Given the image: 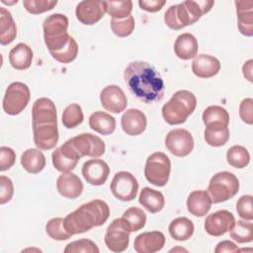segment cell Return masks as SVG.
Listing matches in <instances>:
<instances>
[{
    "mask_svg": "<svg viewBox=\"0 0 253 253\" xmlns=\"http://www.w3.org/2000/svg\"><path fill=\"white\" fill-rule=\"evenodd\" d=\"M124 79L130 93L146 104L163 98L164 81L159 72L146 61L130 62L125 69Z\"/></svg>",
    "mask_w": 253,
    "mask_h": 253,
    "instance_id": "6da1fadb",
    "label": "cell"
},
{
    "mask_svg": "<svg viewBox=\"0 0 253 253\" xmlns=\"http://www.w3.org/2000/svg\"><path fill=\"white\" fill-rule=\"evenodd\" d=\"M110 216V208L102 200H92L81 205L63 218L65 229L71 234L84 233L95 226L104 224Z\"/></svg>",
    "mask_w": 253,
    "mask_h": 253,
    "instance_id": "7a4b0ae2",
    "label": "cell"
},
{
    "mask_svg": "<svg viewBox=\"0 0 253 253\" xmlns=\"http://www.w3.org/2000/svg\"><path fill=\"white\" fill-rule=\"evenodd\" d=\"M214 1H183L170 6L164 14V22L171 30H181L196 23L203 15L211 11Z\"/></svg>",
    "mask_w": 253,
    "mask_h": 253,
    "instance_id": "3957f363",
    "label": "cell"
},
{
    "mask_svg": "<svg viewBox=\"0 0 253 253\" xmlns=\"http://www.w3.org/2000/svg\"><path fill=\"white\" fill-rule=\"evenodd\" d=\"M197 107V98L188 90L175 92L171 99L162 107L161 113L164 121L171 125H181L193 114Z\"/></svg>",
    "mask_w": 253,
    "mask_h": 253,
    "instance_id": "277c9868",
    "label": "cell"
},
{
    "mask_svg": "<svg viewBox=\"0 0 253 253\" xmlns=\"http://www.w3.org/2000/svg\"><path fill=\"white\" fill-rule=\"evenodd\" d=\"M68 19L63 14H51L47 16L42 23L44 43L49 52L57 51L63 48L70 36L67 33Z\"/></svg>",
    "mask_w": 253,
    "mask_h": 253,
    "instance_id": "5b68a950",
    "label": "cell"
},
{
    "mask_svg": "<svg viewBox=\"0 0 253 253\" xmlns=\"http://www.w3.org/2000/svg\"><path fill=\"white\" fill-rule=\"evenodd\" d=\"M239 190L237 177L228 171H221L214 174L209 183L208 193L213 204L223 203L233 198Z\"/></svg>",
    "mask_w": 253,
    "mask_h": 253,
    "instance_id": "8992f818",
    "label": "cell"
},
{
    "mask_svg": "<svg viewBox=\"0 0 253 253\" xmlns=\"http://www.w3.org/2000/svg\"><path fill=\"white\" fill-rule=\"evenodd\" d=\"M171 172V161L169 157L163 152H154L148 156L144 175L146 180L156 186L163 187L167 184Z\"/></svg>",
    "mask_w": 253,
    "mask_h": 253,
    "instance_id": "52a82bcc",
    "label": "cell"
},
{
    "mask_svg": "<svg viewBox=\"0 0 253 253\" xmlns=\"http://www.w3.org/2000/svg\"><path fill=\"white\" fill-rule=\"evenodd\" d=\"M30 98L31 91L28 85L19 81L12 82L7 87L3 97V111L10 116L19 115L28 106Z\"/></svg>",
    "mask_w": 253,
    "mask_h": 253,
    "instance_id": "ba28073f",
    "label": "cell"
},
{
    "mask_svg": "<svg viewBox=\"0 0 253 253\" xmlns=\"http://www.w3.org/2000/svg\"><path fill=\"white\" fill-rule=\"evenodd\" d=\"M130 228L123 218H115L108 226L105 234V244L113 252H123L128 247Z\"/></svg>",
    "mask_w": 253,
    "mask_h": 253,
    "instance_id": "9c48e42d",
    "label": "cell"
},
{
    "mask_svg": "<svg viewBox=\"0 0 253 253\" xmlns=\"http://www.w3.org/2000/svg\"><path fill=\"white\" fill-rule=\"evenodd\" d=\"M110 189L115 198L123 202L132 201L138 191L136 178L127 171H120L112 179Z\"/></svg>",
    "mask_w": 253,
    "mask_h": 253,
    "instance_id": "30bf717a",
    "label": "cell"
},
{
    "mask_svg": "<svg viewBox=\"0 0 253 253\" xmlns=\"http://www.w3.org/2000/svg\"><path fill=\"white\" fill-rule=\"evenodd\" d=\"M166 148L175 156L185 157L194 148V138L190 131L185 128H174L165 137Z\"/></svg>",
    "mask_w": 253,
    "mask_h": 253,
    "instance_id": "8fae6325",
    "label": "cell"
},
{
    "mask_svg": "<svg viewBox=\"0 0 253 253\" xmlns=\"http://www.w3.org/2000/svg\"><path fill=\"white\" fill-rule=\"evenodd\" d=\"M71 145L77 150L81 157L90 156L98 158L105 153V142L92 133H81L68 139Z\"/></svg>",
    "mask_w": 253,
    "mask_h": 253,
    "instance_id": "7c38bea8",
    "label": "cell"
},
{
    "mask_svg": "<svg viewBox=\"0 0 253 253\" xmlns=\"http://www.w3.org/2000/svg\"><path fill=\"white\" fill-rule=\"evenodd\" d=\"M80 158V154L68 140L53 150L51 154L53 167L62 173L71 172L73 169H75Z\"/></svg>",
    "mask_w": 253,
    "mask_h": 253,
    "instance_id": "4fadbf2b",
    "label": "cell"
},
{
    "mask_svg": "<svg viewBox=\"0 0 253 253\" xmlns=\"http://www.w3.org/2000/svg\"><path fill=\"white\" fill-rule=\"evenodd\" d=\"M107 13L106 2L99 0H84L77 4L75 15L83 25L91 26L99 22Z\"/></svg>",
    "mask_w": 253,
    "mask_h": 253,
    "instance_id": "5bb4252c",
    "label": "cell"
},
{
    "mask_svg": "<svg viewBox=\"0 0 253 253\" xmlns=\"http://www.w3.org/2000/svg\"><path fill=\"white\" fill-rule=\"evenodd\" d=\"M234 223V215L226 210H220L209 214L205 220L204 226L208 234L217 237L229 231Z\"/></svg>",
    "mask_w": 253,
    "mask_h": 253,
    "instance_id": "9a60e30c",
    "label": "cell"
},
{
    "mask_svg": "<svg viewBox=\"0 0 253 253\" xmlns=\"http://www.w3.org/2000/svg\"><path fill=\"white\" fill-rule=\"evenodd\" d=\"M100 102L103 108L111 113L120 114L127 106L125 92L117 85H108L100 93Z\"/></svg>",
    "mask_w": 253,
    "mask_h": 253,
    "instance_id": "2e32d148",
    "label": "cell"
},
{
    "mask_svg": "<svg viewBox=\"0 0 253 253\" xmlns=\"http://www.w3.org/2000/svg\"><path fill=\"white\" fill-rule=\"evenodd\" d=\"M34 142L41 150H49L55 147L58 142L59 132L57 123L32 125Z\"/></svg>",
    "mask_w": 253,
    "mask_h": 253,
    "instance_id": "e0dca14e",
    "label": "cell"
},
{
    "mask_svg": "<svg viewBox=\"0 0 253 253\" xmlns=\"http://www.w3.org/2000/svg\"><path fill=\"white\" fill-rule=\"evenodd\" d=\"M81 173L89 184L93 186H101L109 177L110 167L102 159H90L84 162Z\"/></svg>",
    "mask_w": 253,
    "mask_h": 253,
    "instance_id": "ac0fdd59",
    "label": "cell"
},
{
    "mask_svg": "<svg viewBox=\"0 0 253 253\" xmlns=\"http://www.w3.org/2000/svg\"><path fill=\"white\" fill-rule=\"evenodd\" d=\"M57 123V112L54 103L45 97L35 101L32 108V125Z\"/></svg>",
    "mask_w": 253,
    "mask_h": 253,
    "instance_id": "d6986e66",
    "label": "cell"
},
{
    "mask_svg": "<svg viewBox=\"0 0 253 253\" xmlns=\"http://www.w3.org/2000/svg\"><path fill=\"white\" fill-rule=\"evenodd\" d=\"M165 245V236L161 231H147L140 233L134 239L133 248L137 253H154Z\"/></svg>",
    "mask_w": 253,
    "mask_h": 253,
    "instance_id": "ffe728a7",
    "label": "cell"
},
{
    "mask_svg": "<svg viewBox=\"0 0 253 253\" xmlns=\"http://www.w3.org/2000/svg\"><path fill=\"white\" fill-rule=\"evenodd\" d=\"M121 126L123 130L128 135L141 134L147 126V119L143 112L138 109L126 110L121 118Z\"/></svg>",
    "mask_w": 253,
    "mask_h": 253,
    "instance_id": "44dd1931",
    "label": "cell"
},
{
    "mask_svg": "<svg viewBox=\"0 0 253 253\" xmlns=\"http://www.w3.org/2000/svg\"><path fill=\"white\" fill-rule=\"evenodd\" d=\"M220 70V61L210 54H199L194 57L192 71L199 78H211Z\"/></svg>",
    "mask_w": 253,
    "mask_h": 253,
    "instance_id": "7402d4cb",
    "label": "cell"
},
{
    "mask_svg": "<svg viewBox=\"0 0 253 253\" xmlns=\"http://www.w3.org/2000/svg\"><path fill=\"white\" fill-rule=\"evenodd\" d=\"M56 189L58 193L67 199H76L83 192V183L80 178L71 173H62L56 180Z\"/></svg>",
    "mask_w": 253,
    "mask_h": 253,
    "instance_id": "603a6c76",
    "label": "cell"
},
{
    "mask_svg": "<svg viewBox=\"0 0 253 253\" xmlns=\"http://www.w3.org/2000/svg\"><path fill=\"white\" fill-rule=\"evenodd\" d=\"M237 26L239 32L246 37L253 36V1H235Z\"/></svg>",
    "mask_w": 253,
    "mask_h": 253,
    "instance_id": "cb8c5ba5",
    "label": "cell"
},
{
    "mask_svg": "<svg viewBox=\"0 0 253 253\" xmlns=\"http://www.w3.org/2000/svg\"><path fill=\"white\" fill-rule=\"evenodd\" d=\"M211 199L207 191L196 190L190 193L187 199V210L195 216L206 215L211 207Z\"/></svg>",
    "mask_w": 253,
    "mask_h": 253,
    "instance_id": "d4e9b609",
    "label": "cell"
},
{
    "mask_svg": "<svg viewBox=\"0 0 253 253\" xmlns=\"http://www.w3.org/2000/svg\"><path fill=\"white\" fill-rule=\"evenodd\" d=\"M198 41L195 36L190 33H183L179 35L174 42V52L183 60L194 58L198 53Z\"/></svg>",
    "mask_w": 253,
    "mask_h": 253,
    "instance_id": "484cf974",
    "label": "cell"
},
{
    "mask_svg": "<svg viewBox=\"0 0 253 253\" xmlns=\"http://www.w3.org/2000/svg\"><path fill=\"white\" fill-rule=\"evenodd\" d=\"M33 55V50L28 44L19 42L9 51V61L13 68L25 70L31 66Z\"/></svg>",
    "mask_w": 253,
    "mask_h": 253,
    "instance_id": "4316f807",
    "label": "cell"
},
{
    "mask_svg": "<svg viewBox=\"0 0 253 253\" xmlns=\"http://www.w3.org/2000/svg\"><path fill=\"white\" fill-rule=\"evenodd\" d=\"M23 168L32 174H38L45 167V156L39 148H29L21 155Z\"/></svg>",
    "mask_w": 253,
    "mask_h": 253,
    "instance_id": "83f0119b",
    "label": "cell"
},
{
    "mask_svg": "<svg viewBox=\"0 0 253 253\" xmlns=\"http://www.w3.org/2000/svg\"><path fill=\"white\" fill-rule=\"evenodd\" d=\"M138 201L139 204L151 213L160 211L165 205L163 194L149 187L142 188L138 197Z\"/></svg>",
    "mask_w": 253,
    "mask_h": 253,
    "instance_id": "f1b7e54d",
    "label": "cell"
},
{
    "mask_svg": "<svg viewBox=\"0 0 253 253\" xmlns=\"http://www.w3.org/2000/svg\"><path fill=\"white\" fill-rule=\"evenodd\" d=\"M89 126L100 134L109 135L116 129V120L110 114L98 111L89 117Z\"/></svg>",
    "mask_w": 253,
    "mask_h": 253,
    "instance_id": "f546056e",
    "label": "cell"
},
{
    "mask_svg": "<svg viewBox=\"0 0 253 253\" xmlns=\"http://www.w3.org/2000/svg\"><path fill=\"white\" fill-rule=\"evenodd\" d=\"M17 37V26L10 11L0 8V43L7 45Z\"/></svg>",
    "mask_w": 253,
    "mask_h": 253,
    "instance_id": "4dcf8cb0",
    "label": "cell"
},
{
    "mask_svg": "<svg viewBox=\"0 0 253 253\" xmlns=\"http://www.w3.org/2000/svg\"><path fill=\"white\" fill-rule=\"evenodd\" d=\"M194 223L191 219L185 216H180L173 219L168 227L171 237L177 241H185L192 237L194 233Z\"/></svg>",
    "mask_w": 253,
    "mask_h": 253,
    "instance_id": "1f68e13d",
    "label": "cell"
},
{
    "mask_svg": "<svg viewBox=\"0 0 253 253\" xmlns=\"http://www.w3.org/2000/svg\"><path fill=\"white\" fill-rule=\"evenodd\" d=\"M203 122L206 126H228L229 124V114L228 112L220 106H209L203 112L202 115Z\"/></svg>",
    "mask_w": 253,
    "mask_h": 253,
    "instance_id": "d6a6232c",
    "label": "cell"
},
{
    "mask_svg": "<svg viewBox=\"0 0 253 253\" xmlns=\"http://www.w3.org/2000/svg\"><path fill=\"white\" fill-rule=\"evenodd\" d=\"M204 137L211 146H222L229 139V128L222 126H208L204 131Z\"/></svg>",
    "mask_w": 253,
    "mask_h": 253,
    "instance_id": "836d02e7",
    "label": "cell"
},
{
    "mask_svg": "<svg viewBox=\"0 0 253 253\" xmlns=\"http://www.w3.org/2000/svg\"><path fill=\"white\" fill-rule=\"evenodd\" d=\"M227 163L237 169L245 168L250 162L248 150L241 145H233L226 152Z\"/></svg>",
    "mask_w": 253,
    "mask_h": 253,
    "instance_id": "e575fe53",
    "label": "cell"
},
{
    "mask_svg": "<svg viewBox=\"0 0 253 253\" xmlns=\"http://www.w3.org/2000/svg\"><path fill=\"white\" fill-rule=\"evenodd\" d=\"M230 231V237L238 243H248L253 240V223L251 220H237Z\"/></svg>",
    "mask_w": 253,
    "mask_h": 253,
    "instance_id": "d590c367",
    "label": "cell"
},
{
    "mask_svg": "<svg viewBox=\"0 0 253 253\" xmlns=\"http://www.w3.org/2000/svg\"><path fill=\"white\" fill-rule=\"evenodd\" d=\"M84 115L79 104L73 103L68 105L62 114V124L66 128H73L82 124Z\"/></svg>",
    "mask_w": 253,
    "mask_h": 253,
    "instance_id": "8d00e7d4",
    "label": "cell"
},
{
    "mask_svg": "<svg viewBox=\"0 0 253 253\" xmlns=\"http://www.w3.org/2000/svg\"><path fill=\"white\" fill-rule=\"evenodd\" d=\"M128 224L130 231H138L142 227H144L146 222V214L145 212L137 208V207H130L125 212L122 216Z\"/></svg>",
    "mask_w": 253,
    "mask_h": 253,
    "instance_id": "74e56055",
    "label": "cell"
},
{
    "mask_svg": "<svg viewBox=\"0 0 253 253\" xmlns=\"http://www.w3.org/2000/svg\"><path fill=\"white\" fill-rule=\"evenodd\" d=\"M45 232L51 239L57 241L67 240L72 236L65 229L62 217H54L49 219L45 224Z\"/></svg>",
    "mask_w": 253,
    "mask_h": 253,
    "instance_id": "f35d334b",
    "label": "cell"
},
{
    "mask_svg": "<svg viewBox=\"0 0 253 253\" xmlns=\"http://www.w3.org/2000/svg\"><path fill=\"white\" fill-rule=\"evenodd\" d=\"M107 13L112 19H124L130 15L132 11V2L127 1H105Z\"/></svg>",
    "mask_w": 253,
    "mask_h": 253,
    "instance_id": "ab89813d",
    "label": "cell"
},
{
    "mask_svg": "<svg viewBox=\"0 0 253 253\" xmlns=\"http://www.w3.org/2000/svg\"><path fill=\"white\" fill-rule=\"evenodd\" d=\"M50 55L60 63H70L72 62L78 54V44L74 38L70 36L67 44L57 51L49 52Z\"/></svg>",
    "mask_w": 253,
    "mask_h": 253,
    "instance_id": "60d3db41",
    "label": "cell"
},
{
    "mask_svg": "<svg viewBox=\"0 0 253 253\" xmlns=\"http://www.w3.org/2000/svg\"><path fill=\"white\" fill-rule=\"evenodd\" d=\"M134 27H135V22H134V18L131 15L124 19L111 20V29L113 33L120 38H126L131 35L134 30Z\"/></svg>",
    "mask_w": 253,
    "mask_h": 253,
    "instance_id": "b9f144b4",
    "label": "cell"
},
{
    "mask_svg": "<svg viewBox=\"0 0 253 253\" xmlns=\"http://www.w3.org/2000/svg\"><path fill=\"white\" fill-rule=\"evenodd\" d=\"M57 4L56 0H24L23 5L27 12L33 15L52 10Z\"/></svg>",
    "mask_w": 253,
    "mask_h": 253,
    "instance_id": "7bdbcfd3",
    "label": "cell"
},
{
    "mask_svg": "<svg viewBox=\"0 0 253 253\" xmlns=\"http://www.w3.org/2000/svg\"><path fill=\"white\" fill-rule=\"evenodd\" d=\"M98 246L90 239L82 238L79 240L72 241L66 245L64 248L65 253H78V252H84V253H99Z\"/></svg>",
    "mask_w": 253,
    "mask_h": 253,
    "instance_id": "ee69618b",
    "label": "cell"
},
{
    "mask_svg": "<svg viewBox=\"0 0 253 253\" xmlns=\"http://www.w3.org/2000/svg\"><path fill=\"white\" fill-rule=\"evenodd\" d=\"M236 211L238 215L245 220L253 219V209H252V196L244 195L241 196L236 202Z\"/></svg>",
    "mask_w": 253,
    "mask_h": 253,
    "instance_id": "f6af8a7d",
    "label": "cell"
},
{
    "mask_svg": "<svg viewBox=\"0 0 253 253\" xmlns=\"http://www.w3.org/2000/svg\"><path fill=\"white\" fill-rule=\"evenodd\" d=\"M14 195V185L12 180L4 175L0 176V204L4 205L11 201Z\"/></svg>",
    "mask_w": 253,
    "mask_h": 253,
    "instance_id": "bcb514c9",
    "label": "cell"
},
{
    "mask_svg": "<svg viewBox=\"0 0 253 253\" xmlns=\"http://www.w3.org/2000/svg\"><path fill=\"white\" fill-rule=\"evenodd\" d=\"M16 161L15 151L8 146L0 147V171H6L10 169Z\"/></svg>",
    "mask_w": 253,
    "mask_h": 253,
    "instance_id": "7dc6e473",
    "label": "cell"
},
{
    "mask_svg": "<svg viewBox=\"0 0 253 253\" xmlns=\"http://www.w3.org/2000/svg\"><path fill=\"white\" fill-rule=\"evenodd\" d=\"M239 116L245 124H253V100L251 98H246L241 101L239 105Z\"/></svg>",
    "mask_w": 253,
    "mask_h": 253,
    "instance_id": "c3c4849f",
    "label": "cell"
},
{
    "mask_svg": "<svg viewBox=\"0 0 253 253\" xmlns=\"http://www.w3.org/2000/svg\"><path fill=\"white\" fill-rule=\"evenodd\" d=\"M165 4H166L165 0H139L138 1V5L140 9L150 13L160 11Z\"/></svg>",
    "mask_w": 253,
    "mask_h": 253,
    "instance_id": "681fc988",
    "label": "cell"
},
{
    "mask_svg": "<svg viewBox=\"0 0 253 253\" xmlns=\"http://www.w3.org/2000/svg\"><path fill=\"white\" fill-rule=\"evenodd\" d=\"M239 249L237 245H235L233 242L229 240H223L221 242H218L214 252L215 253H222V252H237Z\"/></svg>",
    "mask_w": 253,
    "mask_h": 253,
    "instance_id": "f907efd6",
    "label": "cell"
},
{
    "mask_svg": "<svg viewBox=\"0 0 253 253\" xmlns=\"http://www.w3.org/2000/svg\"><path fill=\"white\" fill-rule=\"evenodd\" d=\"M252 66H253V60L248 59L242 66V73L245 79H247L249 82H252Z\"/></svg>",
    "mask_w": 253,
    "mask_h": 253,
    "instance_id": "816d5d0a",
    "label": "cell"
},
{
    "mask_svg": "<svg viewBox=\"0 0 253 253\" xmlns=\"http://www.w3.org/2000/svg\"><path fill=\"white\" fill-rule=\"evenodd\" d=\"M176 251H185V252H187V250H186V249H184V248H181V247H178V248H173V249H171L169 252H176Z\"/></svg>",
    "mask_w": 253,
    "mask_h": 253,
    "instance_id": "f5cc1de1",
    "label": "cell"
},
{
    "mask_svg": "<svg viewBox=\"0 0 253 253\" xmlns=\"http://www.w3.org/2000/svg\"><path fill=\"white\" fill-rule=\"evenodd\" d=\"M1 2L4 3V4H7V5H12V4L18 3V0H14L13 2H9V1H6V0H1Z\"/></svg>",
    "mask_w": 253,
    "mask_h": 253,
    "instance_id": "db71d44e",
    "label": "cell"
}]
</instances>
